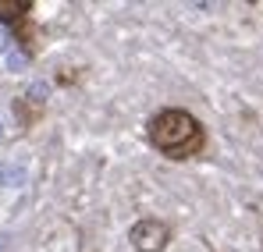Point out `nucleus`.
Listing matches in <instances>:
<instances>
[{
    "mask_svg": "<svg viewBox=\"0 0 263 252\" xmlns=\"http://www.w3.org/2000/svg\"><path fill=\"white\" fill-rule=\"evenodd\" d=\"M7 46H11V36H7V32H0V50H7Z\"/></svg>",
    "mask_w": 263,
    "mask_h": 252,
    "instance_id": "6",
    "label": "nucleus"
},
{
    "mask_svg": "<svg viewBox=\"0 0 263 252\" xmlns=\"http://www.w3.org/2000/svg\"><path fill=\"white\" fill-rule=\"evenodd\" d=\"M128 242L139 252H164L167 242H171V227L164 220H157V217H146L128 231Z\"/></svg>",
    "mask_w": 263,
    "mask_h": 252,
    "instance_id": "2",
    "label": "nucleus"
},
{
    "mask_svg": "<svg viewBox=\"0 0 263 252\" xmlns=\"http://www.w3.org/2000/svg\"><path fill=\"white\" fill-rule=\"evenodd\" d=\"M149 142H153V149H160L171 160H189V157H199L206 131L189 110L167 107L149 121Z\"/></svg>",
    "mask_w": 263,
    "mask_h": 252,
    "instance_id": "1",
    "label": "nucleus"
},
{
    "mask_svg": "<svg viewBox=\"0 0 263 252\" xmlns=\"http://www.w3.org/2000/svg\"><path fill=\"white\" fill-rule=\"evenodd\" d=\"M29 11H32L29 0H0V22H4V25H18V22H25Z\"/></svg>",
    "mask_w": 263,
    "mask_h": 252,
    "instance_id": "3",
    "label": "nucleus"
},
{
    "mask_svg": "<svg viewBox=\"0 0 263 252\" xmlns=\"http://www.w3.org/2000/svg\"><path fill=\"white\" fill-rule=\"evenodd\" d=\"M7 68H11V71H22V68H25V57H18V53H14V57L7 61Z\"/></svg>",
    "mask_w": 263,
    "mask_h": 252,
    "instance_id": "5",
    "label": "nucleus"
},
{
    "mask_svg": "<svg viewBox=\"0 0 263 252\" xmlns=\"http://www.w3.org/2000/svg\"><path fill=\"white\" fill-rule=\"evenodd\" d=\"M29 96H32V100H36V103H43L46 96H50V89H46L43 82H36V85H32V89H29Z\"/></svg>",
    "mask_w": 263,
    "mask_h": 252,
    "instance_id": "4",
    "label": "nucleus"
}]
</instances>
